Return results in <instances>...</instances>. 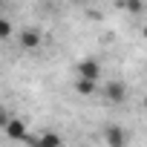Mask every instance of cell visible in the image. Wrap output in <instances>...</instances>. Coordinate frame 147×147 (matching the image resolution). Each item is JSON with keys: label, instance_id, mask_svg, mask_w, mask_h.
<instances>
[{"label": "cell", "instance_id": "cell-3", "mask_svg": "<svg viewBox=\"0 0 147 147\" xmlns=\"http://www.w3.org/2000/svg\"><path fill=\"white\" fill-rule=\"evenodd\" d=\"M38 43H40L38 29H23V35H20V46H23V49H35Z\"/></svg>", "mask_w": 147, "mask_h": 147}, {"label": "cell", "instance_id": "cell-6", "mask_svg": "<svg viewBox=\"0 0 147 147\" xmlns=\"http://www.w3.org/2000/svg\"><path fill=\"white\" fill-rule=\"evenodd\" d=\"M9 133H12V136H23V127H20L18 121H9Z\"/></svg>", "mask_w": 147, "mask_h": 147}, {"label": "cell", "instance_id": "cell-2", "mask_svg": "<svg viewBox=\"0 0 147 147\" xmlns=\"http://www.w3.org/2000/svg\"><path fill=\"white\" fill-rule=\"evenodd\" d=\"M78 72H81V81H92V84H95V78L101 75V72H98V63H95V61H84V63L78 66Z\"/></svg>", "mask_w": 147, "mask_h": 147}, {"label": "cell", "instance_id": "cell-8", "mask_svg": "<svg viewBox=\"0 0 147 147\" xmlns=\"http://www.w3.org/2000/svg\"><path fill=\"white\" fill-rule=\"evenodd\" d=\"M144 35H147V29H144Z\"/></svg>", "mask_w": 147, "mask_h": 147}, {"label": "cell", "instance_id": "cell-1", "mask_svg": "<svg viewBox=\"0 0 147 147\" xmlns=\"http://www.w3.org/2000/svg\"><path fill=\"white\" fill-rule=\"evenodd\" d=\"M104 136H107L110 147H124V144H127V136H124V130H121V127H107V130H104Z\"/></svg>", "mask_w": 147, "mask_h": 147}, {"label": "cell", "instance_id": "cell-5", "mask_svg": "<svg viewBox=\"0 0 147 147\" xmlns=\"http://www.w3.org/2000/svg\"><path fill=\"white\" fill-rule=\"evenodd\" d=\"M9 35H12V23H9L6 18H0V40H6Z\"/></svg>", "mask_w": 147, "mask_h": 147}, {"label": "cell", "instance_id": "cell-4", "mask_svg": "<svg viewBox=\"0 0 147 147\" xmlns=\"http://www.w3.org/2000/svg\"><path fill=\"white\" fill-rule=\"evenodd\" d=\"M104 95H107L110 101H121V98H124V84H118V81H110V84L104 87Z\"/></svg>", "mask_w": 147, "mask_h": 147}, {"label": "cell", "instance_id": "cell-7", "mask_svg": "<svg viewBox=\"0 0 147 147\" xmlns=\"http://www.w3.org/2000/svg\"><path fill=\"white\" fill-rule=\"evenodd\" d=\"M92 87H95L92 81H81V84H78V90H81V92H87V95L92 92Z\"/></svg>", "mask_w": 147, "mask_h": 147}]
</instances>
